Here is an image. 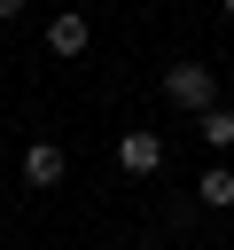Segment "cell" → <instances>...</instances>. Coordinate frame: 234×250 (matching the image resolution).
<instances>
[{
	"label": "cell",
	"mask_w": 234,
	"mask_h": 250,
	"mask_svg": "<svg viewBox=\"0 0 234 250\" xmlns=\"http://www.w3.org/2000/svg\"><path fill=\"white\" fill-rule=\"evenodd\" d=\"M16 16H23V0H0V23H16Z\"/></svg>",
	"instance_id": "cell-7"
},
{
	"label": "cell",
	"mask_w": 234,
	"mask_h": 250,
	"mask_svg": "<svg viewBox=\"0 0 234 250\" xmlns=\"http://www.w3.org/2000/svg\"><path fill=\"white\" fill-rule=\"evenodd\" d=\"M86 47H94V23H86L78 8H55V16H47V55H62V62H78Z\"/></svg>",
	"instance_id": "cell-2"
},
{
	"label": "cell",
	"mask_w": 234,
	"mask_h": 250,
	"mask_svg": "<svg viewBox=\"0 0 234 250\" xmlns=\"http://www.w3.org/2000/svg\"><path fill=\"white\" fill-rule=\"evenodd\" d=\"M195 133H203V141H211V148L226 156V148H234V109H226V102H211V109L195 117Z\"/></svg>",
	"instance_id": "cell-5"
},
{
	"label": "cell",
	"mask_w": 234,
	"mask_h": 250,
	"mask_svg": "<svg viewBox=\"0 0 234 250\" xmlns=\"http://www.w3.org/2000/svg\"><path fill=\"white\" fill-rule=\"evenodd\" d=\"M164 102H179L187 117H203V109L218 102V78H211V62H195V55H187V62H172V70H164Z\"/></svg>",
	"instance_id": "cell-1"
},
{
	"label": "cell",
	"mask_w": 234,
	"mask_h": 250,
	"mask_svg": "<svg viewBox=\"0 0 234 250\" xmlns=\"http://www.w3.org/2000/svg\"><path fill=\"white\" fill-rule=\"evenodd\" d=\"M218 8H226V23H234V0H218Z\"/></svg>",
	"instance_id": "cell-8"
},
{
	"label": "cell",
	"mask_w": 234,
	"mask_h": 250,
	"mask_svg": "<svg viewBox=\"0 0 234 250\" xmlns=\"http://www.w3.org/2000/svg\"><path fill=\"white\" fill-rule=\"evenodd\" d=\"M23 180H31V188H55V180H62V148H55V141H31V148H23Z\"/></svg>",
	"instance_id": "cell-4"
},
{
	"label": "cell",
	"mask_w": 234,
	"mask_h": 250,
	"mask_svg": "<svg viewBox=\"0 0 234 250\" xmlns=\"http://www.w3.org/2000/svg\"><path fill=\"white\" fill-rule=\"evenodd\" d=\"M195 195H203L211 211H234V164H211V172L195 180Z\"/></svg>",
	"instance_id": "cell-6"
},
{
	"label": "cell",
	"mask_w": 234,
	"mask_h": 250,
	"mask_svg": "<svg viewBox=\"0 0 234 250\" xmlns=\"http://www.w3.org/2000/svg\"><path fill=\"white\" fill-rule=\"evenodd\" d=\"M117 164H125L133 180H148V172H164V141H156L148 125H125V133H117Z\"/></svg>",
	"instance_id": "cell-3"
}]
</instances>
